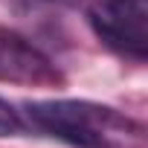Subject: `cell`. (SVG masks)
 <instances>
[{"label": "cell", "mask_w": 148, "mask_h": 148, "mask_svg": "<svg viewBox=\"0 0 148 148\" xmlns=\"http://www.w3.org/2000/svg\"><path fill=\"white\" fill-rule=\"evenodd\" d=\"M21 131H23L21 113H18L6 99H0V136H18Z\"/></svg>", "instance_id": "obj_4"}, {"label": "cell", "mask_w": 148, "mask_h": 148, "mask_svg": "<svg viewBox=\"0 0 148 148\" xmlns=\"http://www.w3.org/2000/svg\"><path fill=\"white\" fill-rule=\"evenodd\" d=\"M87 21L96 38L113 52L145 61L148 55V3L145 0H90Z\"/></svg>", "instance_id": "obj_2"}, {"label": "cell", "mask_w": 148, "mask_h": 148, "mask_svg": "<svg viewBox=\"0 0 148 148\" xmlns=\"http://www.w3.org/2000/svg\"><path fill=\"white\" fill-rule=\"evenodd\" d=\"M44 3H58V6H76L79 0H44Z\"/></svg>", "instance_id": "obj_5"}, {"label": "cell", "mask_w": 148, "mask_h": 148, "mask_svg": "<svg viewBox=\"0 0 148 148\" xmlns=\"http://www.w3.org/2000/svg\"><path fill=\"white\" fill-rule=\"evenodd\" d=\"M29 122L73 148H142L145 131L119 110L82 99H52L26 105Z\"/></svg>", "instance_id": "obj_1"}, {"label": "cell", "mask_w": 148, "mask_h": 148, "mask_svg": "<svg viewBox=\"0 0 148 148\" xmlns=\"http://www.w3.org/2000/svg\"><path fill=\"white\" fill-rule=\"evenodd\" d=\"M0 82L26 87H55L64 82L58 67L32 41L12 29H0Z\"/></svg>", "instance_id": "obj_3"}]
</instances>
